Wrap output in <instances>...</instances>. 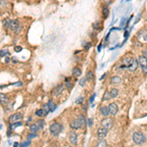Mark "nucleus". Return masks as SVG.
Wrapping results in <instances>:
<instances>
[{
    "label": "nucleus",
    "mask_w": 147,
    "mask_h": 147,
    "mask_svg": "<svg viewBox=\"0 0 147 147\" xmlns=\"http://www.w3.org/2000/svg\"><path fill=\"white\" fill-rule=\"evenodd\" d=\"M36 124H38V126L40 128H43V126H44V122L43 121H41V120H39V121H37L36 122Z\"/></svg>",
    "instance_id": "nucleus-29"
},
{
    "label": "nucleus",
    "mask_w": 147,
    "mask_h": 147,
    "mask_svg": "<svg viewBox=\"0 0 147 147\" xmlns=\"http://www.w3.org/2000/svg\"><path fill=\"white\" fill-rule=\"evenodd\" d=\"M137 37H138V39L140 41L147 42V32L144 30H140V32H138V34H137Z\"/></svg>",
    "instance_id": "nucleus-11"
},
{
    "label": "nucleus",
    "mask_w": 147,
    "mask_h": 147,
    "mask_svg": "<svg viewBox=\"0 0 147 147\" xmlns=\"http://www.w3.org/2000/svg\"><path fill=\"white\" fill-rule=\"evenodd\" d=\"M138 62H139V66L141 67L142 69V73L147 74V58L141 55V56L138 58Z\"/></svg>",
    "instance_id": "nucleus-4"
},
{
    "label": "nucleus",
    "mask_w": 147,
    "mask_h": 147,
    "mask_svg": "<svg viewBox=\"0 0 147 147\" xmlns=\"http://www.w3.org/2000/svg\"><path fill=\"white\" fill-rule=\"evenodd\" d=\"M87 124H88V126H92V120H91V119H88V120H87Z\"/></svg>",
    "instance_id": "nucleus-37"
},
{
    "label": "nucleus",
    "mask_w": 147,
    "mask_h": 147,
    "mask_svg": "<svg viewBox=\"0 0 147 147\" xmlns=\"http://www.w3.org/2000/svg\"><path fill=\"white\" fill-rule=\"evenodd\" d=\"M18 146H19V143H18V142H15L14 146H13V147H18Z\"/></svg>",
    "instance_id": "nucleus-39"
},
{
    "label": "nucleus",
    "mask_w": 147,
    "mask_h": 147,
    "mask_svg": "<svg viewBox=\"0 0 147 147\" xmlns=\"http://www.w3.org/2000/svg\"><path fill=\"white\" fill-rule=\"evenodd\" d=\"M85 79H86V81H92L93 79H94V75H93V73L92 72H87Z\"/></svg>",
    "instance_id": "nucleus-20"
},
{
    "label": "nucleus",
    "mask_w": 147,
    "mask_h": 147,
    "mask_svg": "<svg viewBox=\"0 0 147 147\" xmlns=\"http://www.w3.org/2000/svg\"><path fill=\"white\" fill-rule=\"evenodd\" d=\"M108 107H109V111H110V114L112 115V116H115L118 113V110H119V109H118L117 104L111 103Z\"/></svg>",
    "instance_id": "nucleus-12"
},
{
    "label": "nucleus",
    "mask_w": 147,
    "mask_h": 147,
    "mask_svg": "<svg viewBox=\"0 0 147 147\" xmlns=\"http://www.w3.org/2000/svg\"><path fill=\"white\" fill-rule=\"evenodd\" d=\"M82 102H83V97H79L75 100V103L77 104H81V103H82Z\"/></svg>",
    "instance_id": "nucleus-31"
},
{
    "label": "nucleus",
    "mask_w": 147,
    "mask_h": 147,
    "mask_svg": "<svg viewBox=\"0 0 147 147\" xmlns=\"http://www.w3.org/2000/svg\"><path fill=\"white\" fill-rule=\"evenodd\" d=\"M132 140L135 144H137V145H141V144H143L144 142L146 141V137L142 132H140V131H136V132H134L132 134Z\"/></svg>",
    "instance_id": "nucleus-1"
},
{
    "label": "nucleus",
    "mask_w": 147,
    "mask_h": 147,
    "mask_svg": "<svg viewBox=\"0 0 147 147\" xmlns=\"http://www.w3.org/2000/svg\"><path fill=\"white\" fill-rule=\"evenodd\" d=\"M49 130H50V132L53 136H58L62 132V130H63V126L61 124H59V122H54V124H52L50 126Z\"/></svg>",
    "instance_id": "nucleus-2"
},
{
    "label": "nucleus",
    "mask_w": 147,
    "mask_h": 147,
    "mask_svg": "<svg viewBox=\"0 0 147 147\" xmlns=\"http://www.w3.org/2000/svg\"><path fill=\"white\" fill-rule=\"evenodd\" d=\"M38 130H40V128L38 126V124L35 122V124H30V131L32 133H36L37 131H38Z\"/></svg>",
    "instance_id": "nucleus-14"
},
{
    "label": "nucleus",
    "mask_w": 147,
    "mask_h": 147,
    "mask_svg": "<svg viewBox=\"0 0 147 147\" xmlns=\"http://www.w3.org/2000/svg\"><path fill=\"white\" fill-rule=\"evenodd\" d=\"M48 107H49V110H50V112H53V111L56 109V105H55V103L53 102V100H50V101L48 102Z\"/></svg>",
    "instance_id": "nucleus-19"
},
{
    "label": "nucleus",
    "mask_w": 147,
    "mask_h": 147,
    "mask_svg": "<svg viewBox=\"0 0 147 147\" xmlns=\"http://www.w3.org/2000/svg\"><path fill=\"white\" fill-rule=\"evenodd\" d=\"M44 114H46V113H45V111H44L43 109H38V110L35 112V115L38 116V117H42Z\"/></svg>",
    "instance_id": "nucleus-23"
},
{
    "label": "nucleus",
    "mask_w": 147,
    "mask_h": 147,
    "mask_svg": "<svg viewBox=\"0 0 147 147\" xmlns=\"http://www.w3.org/2000/svg\"><path fill=\"white\" fill-rule=\"evenodd\" d=\"M109 15V9L108 7H104L103 8V17L104 18H107Z\"/></svg>",
    "instance_id": "nucleus-27"
},
{
    "label": "nucleus",
    "mask_w": 147,
    "mask_h": 147,
    "mask_svg": "<svg viewBox=\"0 0 147 147\" xmlns=\"http://www.w3.org/2000/svg\"><path fill=\"white\" fill-rule=\"evenodd\" d=\"M110 94H111V96H112V98L117 97L118 94H119V90L116 89V88H112L111 91H110Z\"/></svg>",
    "instance_id": "nucleus-21"
},
{
    "label": "nucleus",
    "mask_w": 147,
    "mask_h": 147,
    "mask_svg": "<svg viewBox=\"0 0 147 147\" xmlns=\"http://www.w3.org/2000/svg\"><path fill=\"white\" fill-rule=\"evenodd\" d=\"M94 98H95V94H93V95H92V96H91V98H90V100H89V101H90V103H91V102H92V101H93V100H94Z\"/></svg>",
    "instance_id": "nucleus-38"
},
{
    "label": "nucleus",
    "mask_w": 147,
    "mask_h": 147,
    "mask_svg": "<svg viewBox=\"0 0 147 147\" xmlns=\"http://www.w3.org/2000/svg\"><path fill=\"white\" fill-rule=\"evenodd\" d=\"M30 140H28V141L23 142V143L20 145V147H28V146H30Z\"/></svg>",
    "instance_id": "nucleus-28"
},
{
    "label": "nucleus",
    "mask_w": 147,
    "mask_h": 147,
    "mask_svg": "<svg viewBox=\"0 0 147 147\" xmlns=\"http://www.w3.org/2000/svg\"><path fill=\"white\" fill-rule=\"evenodd\" d=\"M79 120L81 121V126H85L86 119H85V117H84V115H79Z\"/></svg>",
    "instance_id": "nucleus-22"
},
{
    "label": "nucleus",
    "mask_w": 147,
    "mask_h": 147,
    "mask_svg": "<svg viewBox=\"0 0 147 147\" xmlns=\"http://www.w3.org/2000/svg\"><path fill=\"white\" fill-rule=\"evenodd\" d=\"M21 50H22L21 46H16V47H15V51H16V52H20Z\"/></svg>",
    "instance_id": "nucleus-35"
},
{
    "label": "nucleus",
    "mask_w": 147,
    "mask_h": 147,
    "mask_svg": "<svg viewBox=\"0 0 147 147\" xmlns=\"http://www.w3.org/2000/svg\"><path fill=\"white\" fill-rule=\"evenodd\" d=\"M138 67H139L138 60H136L135 58H132L131 61H130V65L128 66V70H130V72H135Z\"/></svg>",
    "instance_id": "nucleus-5"
},
{
    "label": "nucleus",
    "mask_w": 147,
    "mask_h": 147,
    "mask_svg": "<svg viewBox=\"0 0 147 147\" xmlns=\"http://www.w3.org/2000/svg\"><path fill=\"white\" fill-rule=\"evenodd\" d=\"M0 99H1V104H5V103H7V101H8L7 96H6V95H4V94L0 95Z\"/></svg>",
    "instance_id": "nucleus-24"
},
{
    "label": "nucleus",
    "mask_w": 147,
    "mask_h": 147,
    "mask_svg": "<svg viewBox=\"0 0 147 147\" xmlns=\"http://www.w3.org/2000/svg\"><path fill=\"white\" fill-rule=\"evenodd\" d=\"M107 133H108V130L105 128H100L97 130V138L99 140H103L107 136Z\"/></svg>",
    "instance_id": "nucleus-6"
},
{
    "label": "nucleus",
    "mask_w": 147,
    "mask_h": 147,
    "mask_svg": "<svg viewBox=\"0 0 147 147\" xmlns=\"http://www.w3.org/2000/svg\"><path fill=\"white\" fill-rule=\"evenodd\" d=\"M101 126L109 130L113 126V120L111 119V118H108V117L104 118V119L101 121Z\"/></svg>",
    "instance_id": "nucleus-3"
},
{
    "label": "nucleus",
    "mask_w": 147,
    "mask_h": 147,
    "mask_svg": "<svg viewBox=\"0 0 147 147\" xmlns=\"http://www.w3.org/2000/svg\"><path fill=\"white\" fill-rule=\"evenodd\" d=\"M81 75V69H79L77 67H75V68H74L73 69V75L74 77H79V75Z\"/></svg>",
    "instance_id": "nucleus-17"
},
{
    "label": "nucleus",
    "mask_w": 147,
    "mask_h": 147,
    "mask_svg": "<svg viewBox=\"0 0 147 147\" xmlns=\"http://www.w3.org/2000/svg\"><path fill=\"white\" fill-rule=\"evenodd\" d=\"M70 126H71V128H73V130H79V128L81 126V121L79 120V118L73 120V121L70 122Z\"/></svg>",
    "instance_id": "nucleus-9"
},
{
    "label": "nucleus",
    "mask_w": 147,
    "mask_h": 147,
    "mask_svg": "<svg viewBox=\"0 0 147 147\" xmlns=\"http://www.w3.org/2000/svg\"><path fill=\"white\" fill-rule=\"evenodd\" d=\"M6 54H8V51H7V50H5V51H4V50H1V57H2V58H3L4 55H6Z\"/></svg>",
    "instance_id": "nucleus-34"
},
{
    "label": "nucleus",
    "mask_w": 147,
    "mask_h": 147,
    "mask_svg": "<svg viewBox=\"0 0 147 147\" xmlns=\"http://www.w3.org/2000/svg\"><path fill=\"white\" fill-rule=\"evenodd\" d=\"M8 26H9V28H10L11 30L16 32L18 28H20V24H19V22H18V20H11Z\"/></svg>",
    "instance_id": "nucleus-8"
},
{
    "label": "nucleus",
    "mask_w": 147,
    "mask_h": 147,
    "mask_svg": "<svg viewBox=\"0 0 147 147\" xmlns=\"http://www.w3.org/2000/svg\"><path fill=\"white\" fill-rule=\"evenodd\" d=\"M22 124V122H14V124H12L10 126V128L11 130H14L15 128H17V126H21Z\"/></svg>",
    "instance_id": "nucleus-26"
},
{
    "label": "nucleus",
    "mask_w": 147,
    "mask_h": 147,
    "mask_svg": "<svg viewBox=\"0 0 147 147\" xmlns=\"http://www.w3.org/2000/svg\"><path fill=\"white\" fill-rule=\"evenodd\" d=\"M111 98H112V96H111V94H110V91H105L103 94L102 100H103V101H108V100H110Z\"/></svg>",
    "instance_id": "nucleus-18"
},
{
    "label": "nucleus",
    "mask_w": 147,
    "mask_h": 147,
    "mask_svg": "<svg viewBox=\"0 0 147 147\" xmlns=\"http://www.w3.org/2000/svg\"><path fill=\"white\" fill-rule=\"evenodd\" d=\"M36 136H37V135H36V133H32V132H30V134L28 135V140H30V139H32V138H34V137H36Z\"/></svg>",
    "instance_id": "nucleus-30"
},
{
    "label": "nucleus",
    "mask_w": 147,
    "mask_h": 147,
    "mask_svg": "<svg viewBox=\"0 0 147 147\" xmlns=\"http://www.w3.org/2000/svg\"><path fill=\"white\" fill-rule=\"evenodd\" d=\"M97 147H107V141H105V140H100L99 143H98Z\"/></svg>",
    "instance_id": "nucleus-25"
},
{
    "label": "nucleus",
    "mask_w": 147,
    "mask_h": 147,
    "mask_svg": "<svg viewBox=\"0 0 147 147\" xmlns=\"http://www.w3.org/2000/svg\"><path fill=\"white\" fill-rule=\"evenodd\" d=\"M23 119V114L22 113H15L12 116H10L9 118V121H10L11 124H14V122H21V120Z\"/></svg>",
    "instance_id": "nucleus-7"
},
{
    "label": "nucleus",
    "mask_w": 147,
    "mask_h": 147,
    "mask_svg": "<svg viewBox=\"0 0 147 147\" xmlns=\"http://www.w3.org/2000/svg\"><path fill=\"white\" fill-rule=\"evenodd\" d=\"M122 82V79L118 75H115L111 79V83L112 84H120Z\"/></svg>",
    "instance_id": "nucleus-16"
},
{
    "label": "nucleus",
    "mask_w": 147,
    "mask_h": 147,
    "mask_svg": "<svg viewBox=\"0 0 147 147\" xmlns=\"http://www.w3.org/2000/svg\"><path fill=\"white\" fill-rule=\"evenodd\" d=\"M103 2L106 5H110V4L112 3V0H103Z\"/></svg>",
    "instance_id": "nucleus-33"
},
{
    "label": "nucleus",
    "mask_w": 147,
    "mask_h": 147,
    "mask_svg": "<svg viewBox=\"0 0 147 147\" xmlns=\"http://www.w3.org/2000/svg\"><path fill=\"white\" fill-rule=\"evenodd\" d=\"M63 88H64L63 85H59L57 86V87H55L54 90H53V94H54L55 96H58L59 94H61V92L63 91Z\"/></svg>",
    "instance_id": "nucleus-15"
},
{
    "label": "nucleus",
    "mask_w": 147,
    "mask_h": 147,
    "mask_svg": "<svg viewBox=\"0 0 147 147\" xmlns=\"http://www.w3.org/2000/svg\"><path fill=\"white\" fill-rule=\"evenodd\" d=\"M142 56H144L145 58H147V49L143 50V52H142Z\"/></svg>",
    "instance_id": "nucleus-36"
},
{
    "label": "nucleus",
    "mask_w": 147,
    "mask_h": 147,
    "mask_svg": "<svg viewBox=\"0 0 147 147\" xmlns=\"http://www.w3.org/2000/svg\"><path fill=\"white\" fill-rule=\"evenodd\" d=\"M85 81H86L85 77H83V79H81V81H79V84H81V86H84V85H85Z\"/></svg>",
    "instance_id": "nucleus-32"
},
{
    "label": "nucleus",
    "mask_w": 147,
    "mask_h": 147,
    "mask_svg": "<svg viewBox=\"0 0 147 147\" xmlns=\"http://www.w3.org/2000/svg\"><path fill=\"white\" fill-rule=\"evenodd\" d=\"M69 140H70V142L74 145H75V144L77 143V135L75 132H74V131H71V132H69Z\"/></svg>",
    "instance_id": "nucleus-10"
},
{
    "label": "nucleus",
    "mask_w": 147,
    "mask_h": 147,
    "mask_svg": "<svg viewBox=\"0 0 147 147\" xmlns=\"http://www.w3.org/2000/svg\"><path fill=\"white\" fill-rule=\"evenodd\" d=\"M145 21H147V16L145 17Z\"/></svg>",
    "instance_id": "nucleus-40"
},
{
    "label": "nucleus",
    "mask_w": 147,
    "mask_h": 147,
    "mask_svg": "<svg viewBox=\"0 0 147 147\" xmlns=\"http://www.w3.org/2000/svg\"><path fill=\"white\" fill-rule=\"evenodd\" d=\"M100 113H101L102 116H104V117H108L109 115H110V111H109V107L107 106H103L100 108Z\"/></svg>",
    "instance_id": "nucleus-13"
}]
</instances>
